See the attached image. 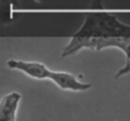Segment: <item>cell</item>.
<instances>
[{
	"instance_id": "obj_3",
	"label": "cell",
	"mask_w": 130,
	"mask_h": 121,
	"mask_svg": "<svg viewBox=\"0 0 130 121\" xmlns=\"http://www.w3.org/2000/svg\"><path fill=\"white\" fill-rule=\"evenodd\" d=\"M49 80H52L57 87L63 90H71V92H86L92 87L91 83L81 82L75 75L67 72L50 71Z\"/></svg>"
},
{
	"instance_id": "obj_6",
	"label": "cell",
	"mask_w": 130,
	"mask_h": 121,
	"mask_svg": "<svg viewBox=\"0 0 130 121\" xmlns=\"http://www.w3.org/2000/svg\"><path fill=\"white\" fill-rule=\"evenodd\" d=\"M10 1H11V4H13L15 7L18 6V0H10Z\"/></svg>"
},
{
	"instance_id": "obj_4",
	"label": "cell",
	"mask_w": 130,
	"mask_h": 121,
	"mask_svg": "<svg viewBox=\"0 0 130 121\" xmlns=\"http://www.w3.org/2000/svg\"><path fill=\"white\" fill-rule=\"evenodd\" d=\"M7 66L13 70H18V71L25 73L26 75L34 79H39V80L48 79L50 73V70L46 65L38 62H25V60H18V59H9L7 60Z\"/></svg>"
},
{
	"instance_id": "obj_2",
	"label": "cell",
	"mask_w": 130,
	"mask_h": 121,
	"mask_svg": "<svg viewBox=\"0 0 130 121\" xmlns=\"http://www.w3.org/2000/svg\"><path fill=\"white\" fill-rule=\"evenodd\" d=\"M75 36L94 38H130V25L120 22L115 15L103 11H94L86 16L82 26Z\"/></svg>"
},
{
	"instance_id": "obj_5",
	"label": "cell",
	"mask_w": 130,
	"mask_h": 121,
	"mask_svg": "<svg viewBox=\"0 0 130 121\" xmlns=\"http://www.w3.org/2000/svg\"><path fill=\"white\" fill-rule=\"evenodd\" d=\"M20 93H9L0 101V121H15L18 104L21 102Z\"/></svg>"
},
{
	"instance_id": "obj_1",
	"label": "cell",
	"mask_w": 130,
	"mask_h": 121,
	"mask_svg": "<svg viewBox=\"0 0 130 121\" xmlns=\"http://www.w3.org/2000/svg\"><path fill=\"white\" fill-rule=\"evenodd\" d=\"M119 48L124 53L126 56V63L123 67L119 70L115 74V79H119L120 77L130 72V38H123V37H118V38H94V37H81L74 34L70 39L69 43L64 47L62 57H67L71 55L76 54L81 49H91L99 52L105 48Z\"/></svg>"
}]
</instances>
